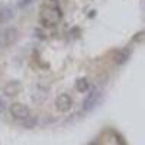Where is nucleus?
I'll use <instances>...</instances> for the list:
<instances>
[{
    "mask_svg": "<svg viewBox=\"0 0 145 145\" xmlns=\"http://www.w3.org/2000/svg\"><path fill=\"white\" fill-rule=\"evenodd\" d=\"M63 18V13L55 5L54 6H45L42 7L41 10V15H39V20L44 26L46 28H51V26H55L57 23L61 20Z\"/></svg>",
    "mask_w": 145,
    "mask_h": 145,
    "instance_id": "1",
    "label": "nucleus"
},
{
    "mask_svg": "<svg viewBox=\"0 0 145 145\" xmlns=\"http://www.w3.org/2000/svg\"><path fill=\"white\" fill-rule=\"evenodd\" d=\"M18 36H19V32L16 28H5L0 31V48H7L10 45H13L16 41H18Z\"/></svg>",
    "mask_w": 145,
    "mask_h": 145,
    "instance_id": "2",
    "label": "nucleus"
},
{
    "mask_svg": "<svg viewBox=\"0 0 145 145\" xmlns=\"http://www.w3.org/2000/svg\"><path fill=\"white\" fill-rule=\"evenodd\" d=\"M10 115L16 120H19V122H23V120L32 118L31 116V109L26 105H22V103H13L12 105L10 106Z\"/></svg>",
    "mask_w": 145,
    "mask_h": 145,
    "instance_id": "3",
    "label": "nucleus"
},
{
    "mask_svg": "<svg viewBox=\"0 0 145 145\" xmlns=\"http://www.w3.org/2000/svg\"><path fill=\"white\" fill-rule=\"evenodd\" d=\"M55 106L59 112H67L71 109L72 106V100L68 94H59L57 97V102H55Z\"/></svg>",
    "mask_w": 145,
    "mask_h": 145,
    "instance_id": "4",
    "label": "nucleus"
},
{
    "mask_svg": "<svg viewBox=\"0 0 145 145\" xmlns=\"http://www.w3.org/2000/svg\"><path fill=\"white\" fill-rule=\"evenodd\" d=\"M97 99H99V91H97V90L91 91V93L87 96V99L84 100V103H83V105H84V106H83L84 110H90V109L94 106V103L97 102Z\"/></svg>",
    "mask_w": 145,
    "mask_h": 145,
    "instance_id": "5",
    "label": "nucleus"
},
{
    "mask_svg": "<svg viewBox=\"0 0 145 145\" xmlns=\"http://www.w3.org/2000/svg\"><path fill=\"white\" fill-rule=\"evenodd\" d=\"M19 90H20L19 81H9V84L5 87V93H6L7 96H15V94L19 93Z\"/></svg>",
    "mask_w": 145,
    "mask_h": 145,
    "instance_id": "6",
    "label": "nucleus"
},
{
    "mask_svg": "<svg viewBox=\"0 0 145 145\" xmlns=\"http://www.w3.org/2000/svg\"><path fill=\"white\" fill-rule=\"evenodd\" d=\"M13 18V10L10 7H0V23H5Z\"/></svg>",
    "mask_w": 145,
    "mask_h": 145,
    "instance_id": "7",
    "label": "nucleus"
},
{
    "mask_svg": "<svg viewBox=\"0 0 145 145\" xmlns=\"http://www.w3.org/2000/svg\"><path fill=\"white\" fill-rule=\"evenodd\" d=\"M76 89H77L78 91H81V93L87 91V90H89V81H87L86 78H80V80H77V83H76Z\"/></svg>",
    "mask_w": 145,
    "mask_h": 145,
    "instance_id": "8",
    "label": "nucleus"
},
{
    "mask_svg": "<svg viewBox=\"0 0 145 145\" xmlns=\"http://www.w3.org/2000/svg\"><path fill=\"white\" fill-rule=\"evenodd\" d=\"M22 125H25L26 128H32L33 125H35V119H32V118H29V119H26V120H23V122H20Z\"/></svg>",
    "mask_w": 145,
    "mask_h": 145,
    "instance_id": "9",
    "label": "nucleus"
},
{
    "mask_svg": "<svg viewBox=\"0 0 145 145\" xmlns=\"http://www.w3.org/2000/svg\"><path fill=\"white\" fill-rule=\"evenodd\" d=\"M32 2H33V0H19V6H20V7H25V6L31 5Z\"/></svg>",
    "mask_w": 145,
    "mask_h": 145,
    "instance_id": "10",
    "label": "nucleus"
},
{
    "mask_svg": "<svg viewBox=\"0 0 145 145\" xmlns=\"http://www.w3.org/2000/svg\"><path fill=\"white\" fill-rule=\"evenodd\" d=\"M5 100L2 99V97H0V113H3V110H5Z\"/></svg>",
    "mask_w": 145,
    "mask_h": 145,
    "instance_id": "11",
    "label": "nucleus"
}]
</instances>
